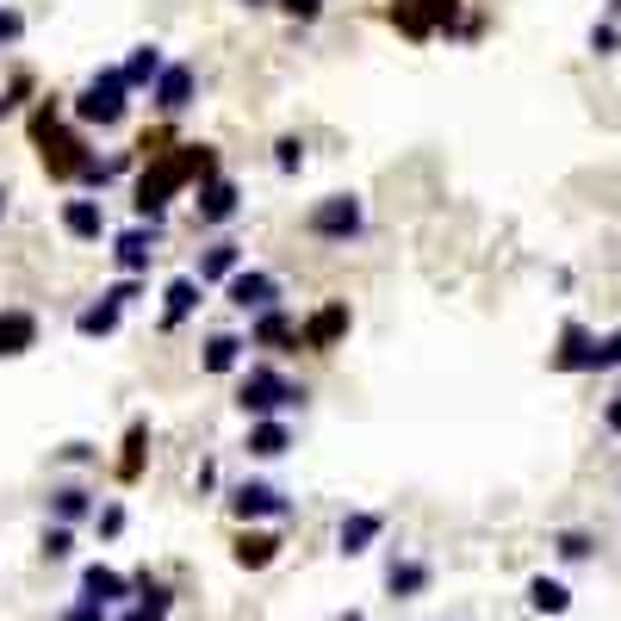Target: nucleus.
I'll return each instance as SVG.
<instances>
[{
  "instance_id": "1",
  "label": "nucleus",
  "mask_w": 621,
  "mask_h": 621,
  "mask_svg": "<svg viewBox=\"0 0 621 621\" xmlns=\"http://www.w3.org/2000/svg\"><path fill=\"white\" fill-rule=\"evenodd\" d=\"M187 180H218V155H212V143H180L175 155H155V168L143 180H137V218L143 224H162V206L187 187Z\"/></svg>"
},
{
  "instance_id": "2",
  "label": "nucleus",
  "mask_w": 621,
  "mask_h": 621,
  "mask_svg": "<svg viewBox=\"0 0 621 621\" xmlns=\"http://www.w3.org/2000/svg\"><path fill=\"white\" fill-rule=\"evenodd\" d=\"M236 405L249 410L255 423H268V417H286V410L305 405V386H292L280 367H243V379H236Z\"/></svg>"
},
{
  "instance_id": "3",
  "label": "nucleus",
  "mask_w": 621,
  "mask_h": 621,
  "mask_svg": "<svg viewBox=\"0 0 621 621\" xmlns=\"http://www.w3.org/2000/svg\"><path fill=\"white\" fill-rule=\"evenodd\" d=\"M69 113H75L81 125H99V131H113L118 118L131 113V87H125V75H118V69H99V75L75 94V106H69Z\"/></svg>"
},
{
  "instance_id": "4",
  "label": "nucleus",
  "mask_w": 621,
  "mask_h": 621,
  "mask_svg": "<svg viewBox=\"0 0 621 621\" xmlns=\"http://www.w3.org/2000/svg\"><path fill=\"white\" fill-rule=\"evenodd\" d=\"M305 231H310V236H324V243H349V236L367 231V206H361L354 194H330L324 206H310Z\"/></svg>"
},
{
  "instance_id": "5",
  "label": "nucleus",
  "mask_w": 621,
  "mask_h": 621,
  "mask_svg": "<svg viewBox=\"0 0 621 621\" xmlns=\"http://www.w3.org/2000/svg\"><path fill=\"white\" fill-rule=\"evenodd\" d=\"M231 516H243V523H261V516H292V497L280 485H268V479H243V485L231 491Z\"/></svg>"
},
{
  "instance_id": "6",
  "label": "nucleus",
  "mask_w": 621,
  "mask_h": 621,
  "mask_svg": "<svg viewBox=\"0 0 621 621\" xmlns=\"http://www.w3.org/2000/svg\"><path fill=\"white\" fill-rule=\"evenodd\" d=\"M224 298H231L236 310L261 317V310L280 305V280H273V273H261V268H243V273H231V280H224Z\"/></svg>"
},
{
  "instance_id": "7",
  "label": "nucleus",
  "mask_w": 621,
  "mask_h": 621,
  "mask_svg": "<svg viewBox=\"0 0 621 621\" xmlns=\"http://www.w3.org/2000/svg\"><path fill=\"white\" fill-rule=\"evenodd\" d=\"M155 243H162V224H131V231L113 243V261L125 273H143L155 261Z\"/></svg>"
},
{
  "instance_id": "8",
  "label": "nucleus",
  "mask_w": 621,
  "mask_h": 621,
  "mask_svg": "<svg viewBox=\"0 0 621 621\" xmlns=\"http://www.w3.org/2000/svg\"><path fill=\"white\" fill-rule=\"evenodd\" d=\"M194 212H199V224H231L236 212H243V194H236V180H206L199 187V199H194Z\"/></svg>"
},
{
  "instance_id": "9",
  "label": "nucleus",
  "mask_w": 621,
  "mask_h": 621,
  "mask_svg": "<svg viewBox=\"0 0 621 621\" xmlns=\"http://www.w3.org/2000/svg\"><path fill=\"white\" fill-rule=\"evenodd\" d=\"M81 597L99 602V609H113V602L137 597V584L125 578V572H113V565H87V572H81Z\"/></svg>"
},
{
  "instance_id": "10",
  "label": "nucleus",
  "mask_w": 621,
  "mask_h": 621,
  "mask_svg": "<svg viewBox=\"0 0 621 621\" xmlns=\"http://www.w3.org/2000/svg\"><path fill=\"white\" fill-rule=\"evenodd\" d=\"M150 99L162 113H187V106H194V69H187V62H168V69L155 75Z\"/></svg>"
},
{
  "instance_id": "11",
  "label": "nucleus",
  "mask_w": 621,
  "mask_h": 621,
  "mask_svg": "<svg viewBox=\"0 0 621 621\" xmlns=\"http://www.w3.org/2000/svg\"><path fill=\"white\" fill-rule=\"evenodd\" d=\"M379 535H386V516H379V509H354V516H342V528H336V547L354 560V553H367Z\"/></svg>"
},
{
  "instance_id": "12",
  "label": "nucleus",
  "mask_w": 621,
  "mask_h": 621,
  "mask_svg": "<svg viewBox=\"0 0 621 621\" xmlns=\"http://www.w3.org/2000/svg\"><path fill=\"white\" fill-rule=\"evenodd\" d=\"M286 342L298 349V324H292V317H286L280 305L261 310V317L249 324V349H286Z\"/></svg>"
},
{
  "instance_id": "13",
  "label": "nucleus",
  "mask_w": 621,
  "mask_h": 621,
  "mask_svg": "<svg viewBox=\"0 0 621 621\" xmlns=\"http://www.w3.org/2000/svg\"><path fill=\"white\" fill-rule=\"evenodd\" d=\"M342 330H349V305L336 298V305H324V310H317V317L305 324V330H298V342L324 354V349H336V336H342Z\"/></svg>"
},
{
  "instance_id": "14",
  "label": "nucleus",
  "mask_w": 621,
  "mask_h": 621,
  "mask_svg": "<svg viewBox=\"0 0 621 621\" xmlns=\"http://www.w3.org/2000/svg\"><path fill=\"white\" fill-rule=\"evenodd\" d=\"M62 231L75 236V243H99V236H106V212H99V199H69V206H62Z\"/></svg>"
},
{
  "instance_id": "15",
  "label": "nucleus",
  "mask_w": 621,
  "mask_h": 621,
  "mask_svg": "<svg viewBox=\"0 0 621 621\" xmlns=\"http://www.w3.org/2000/svg\"><path fill=\"white\" fill-rule=\"evenodd\" d=\"M137 584V597L143 602H131L118 621H168V609H175V590L168 584H155V578H131Z\"/></svg>"
},
{
  "instance_id": "16",
  "label": "nucleus",
  "mask_w": 621,
  "mask_h": 621,
  "mask_svg": "<svg viewBox=\"0 0 621 621\" xmlns=\"http://www.w3.org/2000/svg\"><path fill=\"white\" fill-rule=\"evenodd\" d=\"M255 454V460H280L292 447V429H286V417H268V423H249V442H243Z\"/></svg>"
},
{
  "instance_id": "17",
  "label": "nucleus",
  "mask_w": 621,
  "mask_h": 621,
  "mask_svg": "<svg viewBox=\"0 0 621 621\" xmlns=\"http://www.w3.org/2000/svg\"><path fill=\"white\" fill-rule=\"evenodd\" d=\"M590 361H597V336L584 330V324H565V336H560V354H553V367L578 373V367H590Z\"/></svg>"
},
{
  "instance_id": "18",
  "label": "nucleus",
  "mask_w": 621,
  "mask_h": 621,
  "mask_svg": "<svg viewBox=\"0 0 621 621\" xmlns=\"http://www.w3.org/2000/svg\"><path fill=\"white\" fill-rule=\"evenodd\" d=\"M162 69H168V57H162V44H137L131 50V62H125V69H118V75H125V87H155V75H162Z\"/></svg>"
},
{
  "instance_id": "19",
  "label": "nucleus",
  "mask_w": 621,
  "mask_h": 621,
  "mask_svg": "<svg viewBox=\"0 0 621 621\" xmlns=\"http://www.w3.org/2000/svg\"><path fill=\"white\" fill-rule=\"evenodd\" d=\"M243 349H249V336L218 330L212 342H206V354H199V367H206V373H236V367H243Z\"/></svg>"
},
{
  "instance_id": "20",
  "label": "nucleus",
  "mask_w": 621,
  "mask_h": 621,
  "mask_svg": "<svg viewBox=\"0 0 621 621\" xmlns=\"http://www.w3.org/2000/svg\"><path fill=\"white\" fill-rule=\"evenodd\" d=\"M162 298H168V310H162V330H175L180 317H194V310H199V280H194V273H180V280H168V292H162Z\"/></svg>"
},
{
  "instance_id": "21",
  "label": "nucleus",
  "mask_w": 621,
  "mask_h": 621,
  "mask_svg": "<svg viewBox=\"0 0 621 621\" xmlns=\"http://www.w3.org/2000/svg\"><path fill=\"white\" fill-rule=\"evenodd\" d=\"M231 273H243V249H236V243H212V249L199 255V286H206V280H231Z\"/></svg>"
},
{
  "instance_id": "22",
  "label": "nucleus",
  "mask_w": 621,
  "mask_h": 621,
  "mask_svg": "<svg viewBox=\"0 0 621 621\" xmlns=\"http://www.w3.org/2000/svg\"><path fill=\"white\" fill-rule=\"evenodd\" d=\"M280 560V535H243L236 541V565L243 572H261V565H273Z\"/></svg>"
},
{
  "instance_id": "23",
  "label": "nucleus",
  "mask_w": 621,
  "mask_h": 621,
  "mask_svg": "<svg viewBox=\"0 0 621 621\" xmlns=\"http://www.w3.org/2000/svg\"><path fill=\"white\" fill-rule=\"evenodd\" d=\"M386 590H391V597H417V590H429V565L423 560H391Z\"/></svg>"
},
{
  "instance_id": "24",
  "label": "nucleus",
  "mask_w": 621,
  "mask_h": 621,
  "mask_svg": "<svg viewBox=\"0 0 621 621\" xmlns=\"http://www.w3.org/2000/svg\"><path fill=\"white\" fill-rule=\"evenodd\" d=\"M50 509H57V528H75L81 516H94V491H87V485H62Z\"/></svg>"
},
{
  "instance_id": "25",
  "label": "nucleus",
  "mask_w": 621,
  "mask_h": 621,
  "mask_svg": "<svg viewBox=\"0 0 621 621\" xmlns=\"http://www.w3.org/2000/svg\"><path fill=\"white\" fill-rule=\"evenodd\" d=\"M528 602H535L541 616H565V609H572V590H565L560 578H535L528 584Z\"/></svg>"
},
{
  "instance_id": "26",
  "label": "nucleus",
  "mask_w": 621,
  "mask_h": 621,
  "mask_svg": "<svg viewBox=\"0 0 621 621\" xmlns=\"http://www.w3.org/2000/svg\"><path fill=\"white\" fill-rule=\"evenodd\" d=\"M118 317H125V310H118L113 298H99V305H87V310L75 317V330H81V336H113Z\"/></svg>"
},
{
  "instance_id": "27",
  "label": "nucleus",
  "mask_w": 621,
  "mask_h": 621,
  "mask_svg": "<svg viewBox=\"0 0 621 621\" xmlns=\"http://www.w3.org/2000/svg\"><path fill=\"white\" fill-rule=\"evenodd\" d=\"M32 317H0V354H20V349H32Z\"/></svg>"
},
{
  "instance_id": "28",
  "label": "nucleus",
  "mask_w": 621,
  "mask_h": 621,
  "mask_svg": "<svg viewBox=\"0 0 621 621\" xmlns=\"http://www.w3.org/2000/svg\"><path fill=\"white\" fill-rule=\"evenodd\" d=\"M273 168H280V175H298V168H305V137H280V143H273Z\"/></svg>"
},
{
  "instance_id": "29",
  "label": "nucleus",
  "mask_w": 621,
  "mask_h": 621,
  "mask_svg": "<svg viewBox=\"0 0 621 621\" xmlns=\"http://www.w3.org/2000/svg\"><path fill=\"white\" fill-rule=\"evenodd\" d=\"M44 553H50V560H69V553H75V528H44Z\"/></svg>"
},
{
  "instance_id": "30",
  "label": "nucleus",
  "mask_w": 621,
  "mask_h": 621,
  "mask_svg": "<svg viewBox=\"0 0 621 621\" xmlns=\"http://www.w3.org/2000/svg\"><path fill=\"white\" fill-rule=\"evenodd\" d=\"M553 547H560V560H590V535H578V528H565Z\"/></svg>"
},
{
  "instance_id": "31",
  "label": "nucleus",
  "mask_w": 621,
  "mask_h": 621,
  "mask_svg": "<svg viewBox=\"0 0 621 621\" xmlns=\"http://www.w3.org/2000/svg\"><path fill=\"white\" fill-rule=\"evenodd\" d=\"M616 25H609V20H602V25H590V50H597V57H616Z\"/></svg>"
},
{
  "instance_id": "32",
  "label": "nucleus",
  "mask_w": 621,
  "mask_h": 621,
  "mask_svg": "<svg viewBox=\"0 0 621 621\" xmlns=\"http://www.w3.org/2000/svg\"><path fill=\"white\" fill-rule=\"evenodd\" d=\"M590 367H621V336H602V342H597V361H590Z\"/></svg>"
},
{
  "instance_id": "33",
  "label": "nucleus",
  "mask_w": 621,
  "mask_h": 621,
  "mask_svg": "<svg viewBox=\"0 0 621 621\" xmlns=\"http://www.w3.org/2000/svg\"><path fill=\"white\" fill-rule=\"evenodd\" d=\"M62 621H106V609H99V602H87V597H75L69 609H62Z\"/></svg>"
},
{
  "instance_id": "34",
  "label": "nucleus",
  "mask_w": 621,
  "mask_h": 621,
  "mask_svg": "<svg viewBox=\"0 0 621 621\" xmlns=\"http://www.w3.org/2000/svg\"><path fill=\"white\" fill-rule=\"evenodd\" d=\"M20 32H25V20L13 7H0V44H20Z\"/></svg>"
},
{
  "instance_id": "35",
  "label": "nucleus",
  "mask_w": 621,
  "mask_h": 621,
  "mask_svg": "<svg viewBox=\"0 0 621 621\" xmlns=\"http://www.w3.org/2000/svg\"><path fill=\"white\" fill-rule=\"evenodd\" d=\"M273 7H286L292 20H317L324 13V0H273Z\"/></svg>"
},
{
  "instance_id": "36",
  "label": "nucleus",
  "mask_w": 621,
  "mask_h": 621,
  "mask_svg": "<svg viewBox=\"0 0 621 621\" xmlns=\"http://www.w3.org/2000/svg\"><path fill=\"white\" fill-rule=\"evenodd\" d=\"M137 292H143V286H137V280H118V286H113V292H99V298H113V305L125 310V305H131V298H137Z\"/></svg>"
},
{
  "instance_id": "37",
  "label": "nucleus",
  "mask_w": 621,
  "mask_h": 621,
  "mask_svg": "<svg viewBox=\"0 0 621 621\" xmlns=\"http://www.w3.org/2000/svg\"><path fill=\"white\" fill-rule=\"evenodd\" d=\"M118 528H125V509L113 504V509H106V516H99V535H118Z\"/></svg>"
},
{
  "instance_id": "38",
  "label": "nucleus",
  "mask_w": 621,
  "mask_h": 621,
  "mask_svg": "<svg viewBox=\"0 0 621 621\" xmlns=\"http://www.w3.org/2000/svg\"><path fill=\"white\" fill-rule=\"evenodd\" d=\"M609 429H616V435H621V398H616V405H609Z\"/></svg>"
},
{
  "instance_id": "39",
  "label": "nucleus",
  "mask_w": 621,
  "mask_h": 621,
  "mask_svg": "<svg viewBox=\"0 0 621 621\" xmlns=\"http://www.w3.org/2000/svg\"><path fill=\"white\" fill-rule=\"evenodd\" d=\"M243 7H273V0H243Z\"/></svg>"
},
{
  "instance_id": "40",
  "label": "nucleus",
  "mask_w": 621,
  "mask_h": 621,
  "mask_svg": "<svg viewBox=\"0 0 621 621\" xmlns=\"http://www.w3.org/2000/svg\"><path fill=\"white\" fill-rule=\"evenodd\" d=\"M0 212H7V187H0Z\"/></svg>"
}]
</instances>
